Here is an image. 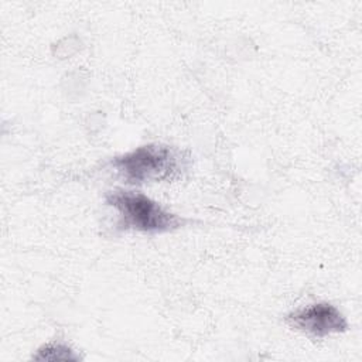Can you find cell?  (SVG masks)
I'll return each mask as SVG.
<instances>
[{
  "mask_svg": "<svg viewBox=\"0 0 362 362\" xmlns=\"http://www.w3.org/2000/svg\"><path fill=\"white\" fill-rule=\"evenodd\" d=\"M188 161L182 151L171 146L148 143L115 157L112 165L127 184L140 185L178 180L187 171Z\"/></svg>",
  "mask_w": 362,
  "mask_h": 362,
  "instance_id": "1",
  "label": "cell"
},
{
  "mask_svg": "<svg viewBox=\"0 0 362 362\" xmlns=\"http://www.w3.org/2000/svg\"><path fill=\"white\" fill-rule=\"evenodd\" d=\"M105 201L119 212L120 226L123 229H134L144 233H165L180 229L187 222L141 192L117 188L107 191Z\"/></svg>",
  "mask_w": 362,
  "mask_h": 362,
  "instance_id": "2",
  "label": "cell"
},
{
  "mask_svg": "<svg viewBox=\"0 0 362 362\" xmlns=\"http://www.w3.org/2000/svg\"><path fill=\"white\" fill-rule=\"evenodd\" d=\"M286 322L310 337L324 338L332 334H342L348 329L344 314L329 303H315L291 311Z\"/></svg>",
  "mask_w": 362,
  "mask_h": 362,
  "instance_id": "3",
  "label": "cell"
},
{
  "mask_svg": "<svg viewBox=\"0 0 362 362\" xmlns=\"http://www.w3.org/2000/svg\"><path fill=\"white\" fill-rule=\"evenodd\" d=\"M34 359H78V356L69 346L52 342L41 346Z\"/></svg>",
  "mask_w": 362,
  "mask_h": 362,
  "instance_id": "4",
  "label": "cell"
}]
</instances>
